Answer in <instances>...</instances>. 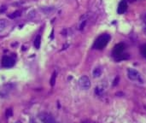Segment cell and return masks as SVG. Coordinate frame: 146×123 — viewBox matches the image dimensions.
<instances>
[{"mask_svg":"<svg viewBox=\"0 0 146 123\" xmlns=\"http://www.w3.org/2000/svg\"><path fill=\"white\" fill-rule=\"evenodd\" d=\"M110 40V36L107 33L101 35L100 37H98L94 44V48L97 50H103L109 43V41Z\"/></svg>","mask_w":146,"mask_h":123,"instance_id":"6da1fadb","label":"cell"},{"mask_svg":"<svg viewBox=\"0 0 146 123\" xmlns=\"http://www.w3.org/2000/svg\"><path fill=\"white\" fill-rule=\"evenodd\" d=\"M38 119L42 123H58L57 121L49 113L42 112L38 116Z\"/></svg>","mask_w":146,"mask_h":123,"instance_id":"7a4b0ae2","label":"cell"},{"mask_svg":"<svg viewBox=\"0 0 146 123\" xmlns=\"http://www.w3.org/2000/svg\"><path fill=\"white\" fill-rule=\"evenodd\" d=\"M78 83H79V86H80L82 90H88V89H90V87H91V80H90V79H89L87 76H86V75L81 76V77L80 78Z\"/></svg>","mask_w":146,"mask_h":123,"instance_id":"3957f363","label":"cell"},{"mask_svg":"<svg viewBox=\"0 0 146 123\" xmlns=\"http://www.w3.org/2000/svg\"><path fill=\"white\" fill-rule=\"evenodd\" d=\"M127 76L133 81H139L141 80V74L139 72L134 68H128L127 70Z\"/></svg>","mask_w":146,"mask_h":123,"instance_id":"277c9868","label":"cell"},{"mask_svg":"<svg viewBox=\"0 0 146 123\" xmlns=\"http://www.w3.org/2000/svg\"><path fill=\"white\" fill-rule=\"evenodd\" d=\"M124 50H125V45H124V44H122V43L117 44V45L115 46L112 54H113V56H114L115 58H117V57L120 58V57L122 56V53H123Z\"/></svg>","mask_w":146,"mask_h":123,"instance_id":"5b68a950","label":"cell"},{"mask_svg":"<svg viewBox=\"0 0 146 123\" xmlns=\"http://www.w3.org/2000/svg\"><path fill=\"white\" fill-rule=\"evenodd\" d=\"M15 65V60L9 56H4L2 59V66L4 68H11Z\"/></svg>","mask_w":146,"mask_h":123,"instance_id":"8992f818","label":"cell"},{"mask_svg":"<svg viewBox=\"0 0 146 123\" xmlns=\"http://www.w3.org/2000/svg\"><path fill=\"white\" fill-rule=\"evenodd\" d=\"M127 9V0H122L119 5H118V9H117V12L119 15H123Z\"/></svg>","mask_w":146,"mask_h":123,"instance_id":"52a82bcc","label":"cell"},{"mask_svg":"<svg viewBox=\"0 0 146 123\" xmlns=\"http://www.w3.org/2000/svg\"><path fill=\"white\" fill-rule=\"evenodd\" d=\"M102 72H103V71H102V68H101L100 67L95 68L94 70H93V72H92L93 77H94V78H98V77H100L101 74H102Z\"/></svg>","mask_w":146,"mask_h":123,"instance_id":"ba28073f","label":"cell"},{"mask_svg":"<svg viewBox=\"0 0 146 123\" xmlns=\"http://www.w3.org/2000/svg\"><path fill=\"white\" fill-rule=\"evenodd\" d=\"M9 25V21L4 19H0V33L3 32Z\"/></svg>","mask_w":146,"mask_h":123,"instance_id":"9c48e42d","label":"cell"},{"mask_svg":"<svg viewBox=\"0 0 146 123\" xmlns=\"http://www.w3.org/2000/svg\"><path fill=\"white\" fill-rule=\"evenodd\" d=\"M40 44H41V37L39 35H38L36 37V39H34V41H33V45H34V46H35L36 49H39Z\"/></svg>","mask_w":146,"mask_h":123,"instance_id":"30bf717a","label":"cell"},{"mask_svg":"<svg viewBox=\"0 0 146 123\" xmlns=\"http://www.w3.org/2000/svg\"><path fill=\"white\" fill-rule=\"evenodd\" d=\"M21 15V12L20 11H15V13H12V15H9V18H15V17H18Z\"/></svg>","mask_w":146,"mask_h":123,"instance_id":"8fae6325","label":"cell"},{"mask_svg":"<svg viewBox=\"0 0 146 123\" xmlns=\"http://www.w3.org/2000/svg\"><path fill=\"white\" fill-rule=\"evenodd\" d=\"M141 53L143 55V57L146 58V45H144L142 47H141Z\"/></svg>","mask_w":146,"mask_h":123,"instance_id":"7c38bea8","label":"cell"},{"mask_svg":"<svg viewBox=\"0 0 146 123\" xmlns=\"http://www.w3.org/2000/svg\"><path fill=\"white\" fill-rule=\"evenodd\" d=\"M56 74L54 73V74H52V77H51V80H50V85H51V86H54L55 81H56Z\"/></svg>","mask_w":146,"mask_h":123,"instance_id":"4fadbf2b","label":"cell"},{"mask_svg":"<svg viewBox=\"0 0 146 123\" xmlns=\"http://www.w3.org/2000/svg\"><path fill=\"white\" fill-rule=\"evenodd\" d=\"M15 123H21V122H15Z\"/></svg>","mask_w":146,"mask_h":123,"instance_id":"5bb4252c","label":"cell"}]
</instances>
